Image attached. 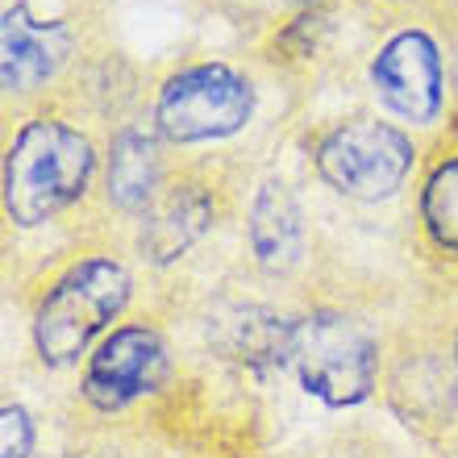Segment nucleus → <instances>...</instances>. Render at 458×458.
Masks as SVG:
<instances>
[{"label": "nucleus", "mask_w": 458, "mask_h": 458, "mask_svg": "<svg viewBox=\"0 0 458 458\" xmlns=\"http://www.w3.org/2000/svg\"><path fill=\"white\" fill-rule=\"evenodd\" d=\"M97 155L80 130L38 117L4 155V213L13 225H42L84 196Z\"/></svg>", "instance_id": "nucleus-1"}, {"label": "nucleus", "mask_w": 458, "mask_h": 458, "mask_svg": "<svg viewBox=\"0 0 458 458\" xmlns=\"http://www.w3.org/2000/svg\"><path fill=\"white\" fill-rule=\"evenodd\" d=\"M133 279L117 259H80L47 288L34 309V350L47 367H72L88 354L92 338L105 334L130 304Z\"/></svg>", "instance_id": "nucleus-2"}, {"label": "nucleus", "mask_w": 458, "mask_h": 458, "mask_svg": "<svg viewBox=\"0 0 458 458\" xmlns=\"http://www.w3.org/2000/svg\"><path fill=\"white\" fill-rule=\"evenodd\" d=\"M288 367L309 396L329 409H350L375 392L379 342L359 317L342 309H313L301 321H292Z\"/></svg>", "instance_id": "nucleus-3"}, {"label": "nucleus", "mask_w": 458, "mask_h": 458, "mask_svg": "<svg viewBox=\"0 0 458 458\" xmlns=\"http://www.w3.org/2000/svg\"><path fill=\"white\" fill-rule=\"evenodd\" d=\"M317 171L338 196L387 200L412 171V142L384 121H346L317 142Z\"/></svg>", "instance_id": "nucleus-4"}, {"label": "nucleus", "mask_w": 458, "mask_h": 458, "mask_svg": "<svg viewBox=\"0 0 458 458\" xmlns=\"http://www.w3.org/2000/svg\"><path fill=\"white\" fill-rule=\"evenodd\" d=\"M254 113V88L225 63H196L158 92V130L171 142H213L238 133Z\"/></svg>", "instance_id": "nucleus-5"}, {"label": "nucleus", "mask_w": 458, "mask_h": 458, "mask_svg": "<svg viewBox=\"0 0 458 458\" xmlns=\"http://www.w3.org/2000/svg\"><path fill=\"white\" fill-rule=\"evenodd\" d=\"M167 346L150 326H121L88 354L84 400L100 412H121L167 379Z\"/></svg>", "instance_id": "nucleus-6"}, {"label": "nucleus", "mask_w": 458, "mask_h": 458, "mask_svg": "<svg viewBox=\"0 0 458 458\" xmlns=\"http://www.w3.org/2000/svg\"><path fill=\"white\" fill-rule=\"evenodd\" d=\"M375 92L392 113L409 121H434L442 109V59L434 38L421 30L387 38L371 63Z\"/></svg>", "instance_id": "nucleus-7"}, {"label": "nucleus", "mask_w": 458, "mask_h": 458, "mask_svg": "<svg viewBox=\"0 0 458 458\" xmlns=\"http://www.w3.org/2000/svg\"><path fill=\"white\" fill-rule=\"evenodd\" d=\"M208 342L221 359L238 362L242 371H276L288 367L292 321L263 304H225L208 317Z\"/></svg>", "instance_id": "nucleus-8"}, {"label": "nucleus", "mask_w": 458, "mask_h": 458, "mask_svg": "<svg viewBox=\"0 0 458 458\" xmlns=\"http://www.w3.org/2000/svg\"><path fill=\"white\" fill-rule=\"evenodd\" d=\"M213 213H217L213 196L200 183H175L171 192H163L155 205L146 208L142 238H138L142 259L155 267H167L175 259H183L208 233Z\"/></svg>", "instance_id": "nucleus-9"}, {"label": "nucleus", "mask_w": 458, "mask_h": 458, "mask_svg": "<svg viewBox=\"0 0 458 458\" xmlns=\"http://www.w3.org/2000/svg\"><path fill=\"white\" fill-rule=\"evenodd\" d=\"M254 263L271 276H288L304 259V213L284 180H263L250 200V221H246Z\"/></svg>", "instance_id": "nucleus-10"}, {"label": "nucleus", "mask_w": 458, "mask_h": 458, "mask_svg": "<svg viewBox=\"0 0 458 458\" xmlns=\"http://www.w3.org/2000/svg\"><path fill=\"white\" fill-rule=\"evenodd\" d=\"M72 50V30L63 21H34L25 9L4 13V88L9 92H34L42 80L59 72V63Z\"/></svg>", "instance_id": "nucleus-11"}, {"label": "nucleus", "mask_w": 458, "mask_h": 458, "mask_svg": "<svg viewBox=\"0 0 458 458\" xmlns=\"http://www.w3.org/2000/svg\"><path fill=\"white\" fill-rule=\"evenodd\" d=\"M158 142L142 130H121L109 146V200L121 213H146L158 200Z\"/></svg>", "instance_id": "nucleus-12"}, {"label": "nucleus", "mask_w": 458, "mask_h": 458, "mask_svg": "<svg viewBox=\"0 0 458 458\" xmlns=\"http://www.w3.org/2000/svg\"><path fill=\"white\" fill-rule=\"evenodd\" d=\"M421 221L437 250L458 259V158H446L429 171L421 188Z\"/></svg>", "instance_id": "nucleus-13"}, {"label": "nucleus", "mask_w": 458, "mask_h": 458, "mask_svg": "<svg viewBox=\"0 0 458 458\" xmlns=\"http://www.w3.org/2000/svg\"><path fill=\"white\" fill-rule=\"evenodd\" d=\"M0 454L4 458H30L34 450V417L21 404H4L0 412Z\"/></svg>", "instance_id": "nucleus-14"}, {"label": "nucleus", "mask_w": 458, "mask_h": 458, "mask_svg": "<svg viewBox=\"0 0 458 458\" xmlns=\"http://www.w3.org/2000/svg\"><path fill=\"white\" fill-rule=\"evenodd\" d=\"M321 34H326V13L313 9V13H301V17L276 38V47H284V50H292L296 59H304V55H313L317 50Z\"/></svg>", "instance_id": "nucleus-15"}, {"label": "nucleus", "mask_w": 458, "mask_h": 458, "mask_svg": "<svg viewBox=\"0 0 458 458\" xmlns=\"http://www.w3.org/2000/svg\"><path fill=\"white\" fill-rule=\"evenodd\" d=\"M296 4H304V9H309V4H317V0H296Z\"/></svg>", "instance_id": "nucleus-16"}, {"label": "nucleus", "mask_w": 458, "mask_h": 458, "mask_svg": "<svg viewBox=\"0 0 458 458\" xmlns=\"http://www.w3.org/2000/svg\"><path fill=\"white\" fill-rule=\"evenodd\" d=\"M454 367H458V338H454Z\"/></svg>", "instance_id": "nucleus-17"}]
</instances>
